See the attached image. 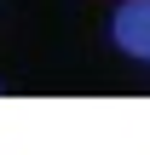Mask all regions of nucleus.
Listing matches in <instances>:
<instances>
[{"label":"nucleus","mask_w":150,"mask_h":155,"mask_svg":"<svg viewBox=\"0 0 150 155\" xmlns=\"http://www.w3.org/2000/svg\"><path fill=\"white\" fill-rule=\"evenodd\" d=\"M110 35H116L121 52H133V58H145V63H150V0H127V6L116 12Z\"/></svg>","instance_id":"1"}]
</instances>
